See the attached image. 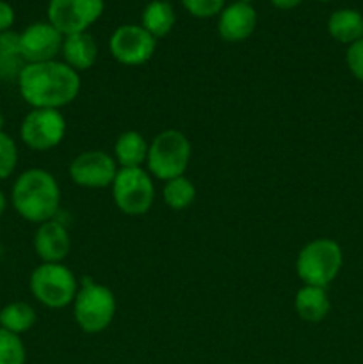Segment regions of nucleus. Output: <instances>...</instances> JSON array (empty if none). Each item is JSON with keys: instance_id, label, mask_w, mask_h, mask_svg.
<instances>
[{"instance_id": "nucleus-1", "label": "nucleus", "mask_w": 363, "mask_h": 364, "mask_svg": "<svg viewBox=\"0 0 363 364\" xmlns=\"http://www.w3.org/2000/svg\"><path fill=\"white\" fill-rule=\"evenodd\" d=\"M80 75L63 60L25 64L18 77V89L32 109L60 110L80 92Z\"/></svg>"}, {"instance_id": "nucleus-2", "label": "nucleus", "mask_w": 363, "mask_h": 364, "mask_svg": "<svg viewBox=\"0 0 363 364\" xmlns=\"http://www.w3.org/2000/svg\"><path fill=\"white\" fill-rule=\"evenodd\" d=\"M11 203L21 219L43 224L56 219L60 206V187L48 171L32 167L23 171L11 188Z\"/></svg>"}, {"instance_id": "nucleus-3", "label": "nucleus", "mask_w": 363, "mask_h": 364, "mask_svg": "<svg viewBox=\"0 0 363 364\" xmlns=\"http://www.w3.org/2000/svg\"><path fill=\"white\" fill-rule=\"evenodd\" d=\"M191 141L180 130H164L149 142L146 167L157 180H173L184 176L191 162Z\"/></svg>"}, {"instance_id": "nucleus-4", "label": "nucleus", "mask_w": 363, "mask_h": 364, "mask_svg": "<svg viewBox=\"0 0 363 364\" xmlns=\"http://www.w3.org/2000/svg\"><path fill=\"white\" fill-rule=\"evenodd\" d=\"M344 255L331 238H315L299 251L295 259L298 277L308 287L326 288L340 274Z\"/></svg>"}, {"instance_id": "nucleus-5", "label": "nucleus", "mask_w": 363, "mask_h": 364, "mask_svg": "<svg viewBox=\"0 0 363 364\" xmlns=\"http://www.w3.org/2000/svg\"><path fill=\"white\" fill-rule=\"evenodd\" d=\"M116 315V297L105 284L84 279L73 301V316L80 331L100 334L112 323Z\"/></svg>"}, {"instance_id": "nucleus-6", "label": "nucleus", "mask_w": 363, "mask_h": 364, "mask_svg": "<svg viewBox=\"0 0 363 364\" xmlns=\"http://www.w3.org/2000/svg\"><path fill=\"white\" fill-rule=\"evenodd\" d=\"M28 287L39 304L50 309H63L73 304L78 281L64 263H41L32 270Z\"/></svg>"}, {"instance_id": "nucleus-7", "label": "nucleus", "mask_w": 363, "mask_h": 364, "mask_svg": "<svg viewBox=\"0 0 363 364\" xmlns=\"http://www.w3.org/2000/svg\"><path fill=\"white\" fill-rule=\"evenodd\" d=\"M110 188L114 205L125 215H146L155 203L153 176L142 167H120Z\"/></svg>"}, {"instance_id": "nucleus-8", "label": "nucleus", "mask_w": 363, "mask_h": 364, "mask_svg": "<svg viewBox=\"0 0 363 364\" xmlns=\"http://www.w3.org/2000/svg\"><path fill=\"white\" fill-rule=\"evenodd\" d=\"M66 135V119L60 110L32 109L23 117L20 139L34 151H48L57 148Z\"/></svg>"}, {"instance_id": "nucleus-9", "label": "nucleus", "mask_w": 363, "mask_h": 364, "mask_svg": "<svg viewBox=\"0 0 363 364\" xmlns=\"http://www.w3.org/2000/svg\"><path fill=\"white\" fill-rule=\"evenodd\" d=\"M103 7V0H50L46 16L60 34L70 36L88 32L102 16Z\"/></svg>"}, {"instance_id": "nucleus-10", "label": "nucleus", "mask_w": 363, "mask_h": 364, "mask_svg": "<svg viewBox=\"0 0 363 364\" xmlns=\"http://www.w3.org/2000/svg\"><path fill=\"white\" fill-rule=\"evenodd\" d=\"M157 48V39L141 25L127 23L117 27L109 39L110 55L125 66L148 63Z\"/></svg>"}, {"instance_id": "nucleus-11", "label": "nucleus", "mask_w": 363, "mask_h": 364, "mask_svg": "<svg viewBox=\"0 0 363 364\" xmlns=\"http://www.w3.org/2000/svg\"><path fill=\"white\" fill-rule=\"evenodd\" d=\"M117 164L114 156L102 149H91L75 156L70 164V178L82 188H107L114 183L117 174Z\"/></svg>"}, {"instance_id": "nucleus-12", "label": "nucleus", "mask_w": 363, "mask_h": 364, "mask_svg": "<svg viewBox=\"0 0 363 364\" xmlns=\"http://www.w3.org/2000/svg\"><path fill=\"white\" fill-rule=\"evenodd\" d=\"M64 36L48 21L32 23L20 32V53L27 64L56 60L63 48Z\"/></svg>"}, {"instance_id": "nucleus-13", "label": "nucleus", "mask_w": 363, "mask_h": 364, "mask_svg": "<svg viewBox=\"0 0 363 364\" xmlns=\"http://www.w3.org/2000/svg\"><path fill=\"white\" fill-rule=\"evenodd\" d=\"M34 251L43 263H63L70 255L71 238L66 226L52 219L39 224L34 233Z\"/></svg>"}, {"instance_id": "nucleus-14", "label": "nucleus", "mask_w": 363, "mask_h": 364, "mask_svg": "<svg viewBox=\"0 0 363 364\" xmlns=\"http://www.w3.org/2000/svg\"><path fill=\"white\" fill-rule=\"evenodd\" d=\"M256 28V11L246 0L230 4L219 13L217 32L228 43L246 41Z\"/></svg>"}, {"instance_id": "nucleus-15", "label": "nucleus", "mask_w": 363, "mask_h": 364, "mask_svg": "<svg viewBox=\"0 0 363 364\" xmlns=\"http://www.w3.org/2000/svg\"><path fill=\"white\" fill-rule=\"evenodd\" d=\"M60 55H63V63L80 73L93 68V64L96 63L98 46L89 32H78V34L64 36Z\"/></svg>"}, {"instance_id": "nucleus-16", "label": "nucleus", "mask_w": 363, "mask_h": 364, "mask_svg": "<svg viewBox=\"0 0 363 364\" xmlns=\"http://www.w3.org/2000/svg\"><path fill=\"white\" fill-rule=\"evenodd\" d=\"M294 308L299 318L305 320V322H322L331 309V302L326 294V288L308 287V284H305L295 294Z\"/></svg>"}, {"instance_id": "nucleus-17", "label": "nucleus", "mask_w": 363, "mask_h": 364, "mask_svg": "<svg viewBox=\"0 0 363 364\" xmlns=\"http://www.w3.org/2000/svg\"><path fill=\"white\" fill-rule=\"evenodd\" d=\"M327 32L335 41L352 45L363 38V14L356 9H337L327 20Z\"/></svg>"}, {"instance_id": "nucleus-18", "label": "nucleus", "mask_w": 363, "mask_h": 364, "mask_svg": "<svg viewBox=\"0 0 363 364\" xmlns=\"http://www.w3.org/2000/svg\"><path fill=\"white\" fill-rule=\"evenodd\" d=\"M149 144L139 132H123L114 144V160L117 167H141L146 164Z\"/></svg>"}, {"instance_id": "nucleus-19", "label": "nucleus", "mask_w": 363, "mask_h": 364, "mask_svg": "<svg viewBox=\"0 0 363 364\" xmlns=\"http://www.w3.org/2000/svg\"><path fill=\"white\" fill-rule=\"evenodd\" d=\"M177 14L173 6L166 0H152L144 7L141 16V27L148 31L155 39L166 38L174 27Z\"/></svg>"}, {"instance_id": "nucleus-20", "label": "nucleus", "mask_w": 363, "mask_h": 364, "mask_svg": "<svg viewBox=\"0 0 363 364\" xmlns=\"http://www.w3.org/2000/svg\"><path fill=\"white\" fill-rule=\"evenodd\" d=\"M38 313L27 302H11L0 309V329L13 334H23L36 326Z\"/></svg>"}, {"instance_id": "nucleus-21", "label": "nucleus", "mask_w": 363, "mask_h": 364, "mask_svg": "<svg viewBox=\"0 0 363 364\" xmlns=\"http://www.w3.org/2000/svg\"><path fill=\"white\" fill-rule=\"evenodd\" d=\"M162 198L171 210H185L194 203L196 187L184 174V176L173 178L164 183Z\"/></svg>"}, {"instance_id": "nucleus-22", "label": "nucleus", "mask_w": 363, "mask_h": 364, "mask_svg": "<svg viewBox=\"0 0 363 364\" xmlns=\"http://www.w3.org/2000/svg\"><path fill=\"white\" fill-rule=\"evenodd\" d=\"M27 350L18 334L0 329V364H25Z\"/></svg>"}, {"instance_id": "nucleus-23", "label": "nucleus", "mask_w": 363, "mask_h": 364, "mask_svg": "<svg viewBox=\"0 0 363 364\" xmlns=\"http://www.w3.org/2000/svg\"><path fill=\"white\" fill-rule=\"evenodd\" d=\"M18 166V148L14 139L0 130V180H6Z\"/></svg>"}, {"instance_id": "nucleus-24", "label": "nucleus", "mask_w": 363, "mask_h": 364, "mask_svg": "<svg viewBox=\"0 0 363 364\" xmlns=\"http://www.w3.org/2000/svg\"><path fill=\"white\" fill-rule=\"evenodd\" d=\"M182 6L196 18H212L224 9V0H182Z\"/></svg>"}, {"instance_id": "nucleus-25", "label": "nucleus", "mask_w": 363, "mask_h": 364, "mask_svg": "<svg viewBox=\"0 0 363 364\" xmlns=\"http://www.w3.org/2000/svg\"><path fill=\"white\" fill-rule=\"evenodd\" d=\"M25 60L20 53L0 52V80H14L25 68Z\"/></svg>"}, {"instance_id": "nucleus-26", "label": "nucleus", "mask_w": 363, "mask_h": 364, "mask_svg": "<svg viewBox=\"0 0 363 364\" xmlns=\"http://www.w3.org/2000/svg\"><path fill=\"white\" fill-rule=\"evenodd\" d=\"M345 63H347V68L352 73V77L363 82V38L349 45L347 53H345Z\"/></svg>"}, {"instance_id": "nucleus-27", "label": "nucleus", "mask_w": 363, "mask_h": 364, "mask_svg": "<svg viewBox=\"0 0 363 364\" xmlns=\"http://www.w3.org/2000/svg\"><path fill=\"white\" fill-rule=\"evenodd\" d=\"M14 23V9L6 0H0V34L11 31Z\"/></svg>"}, {"instance_id": "nucleus-28", "label": "nucleus", "mask_w": 363, "mask_h": 364, "mask_svg": "<svg viewBox=\"0 0 363 364\" xmlns=\"http://www.w3.org/2000/svg\"><path fill=\"white\" fill-rule=\"evenodd\" d=\"M301 2L302 0H270V4H273L276 9H281V11L294 9V7H298Z\"/></svg>"}, {"instance_id": "nucleus-29", "label": "nucleus", "mask_w": 363, "mask_h": 364, "mask_svg": "<svg viewBox=\"0 0 363 364\" xmlns=\"http://www.w3.org/2000/svg\"><path fill=\"white\" fill-rule=\"evenodd\" d=\"M6 206H7V198L2 191H0V215L6 212Z\"/></svg>"}, {"instance_id": "nucleus-30", "label": "nucleus", "mask_w": 363, "mask_h": 364, "mask_svg": "<svg viewBox=\"0 0 363 364\" xmlns=\"http://www.w3.org/2000/svg\"><path fill=\"white\" fill-rule=\"evenodd\" d=\"M2 127H4V116L0 114V130H2Z\"/></svg>"}, {"instance_id": "nucleus-31", "label": "nucleus", "mask_w": 363, "mask_h": 364, "mask_svg": "<svg viewBox=\"0 0 363 364\" xmlns=\"http://www.w3.org/2000/svg\"><path fill=\"white\" fill-rule=\"evenodd\" d=\"M319 2H331V0H319Z\"/></svg>"}, {"instance_id": "nucleus-32", "label": "nucleus", "mask_w": 363, "mask_h": 364, "mask_svg": "<svg viewBox=\"0 0 363 364\" xmlns=\"http://www.w3.org/2000/svg\"><path fill=\"white\" fill-rule=\"evenodd\" d=\"M166 2H169V0H166Z\"/></svg>"}]
</instances>
